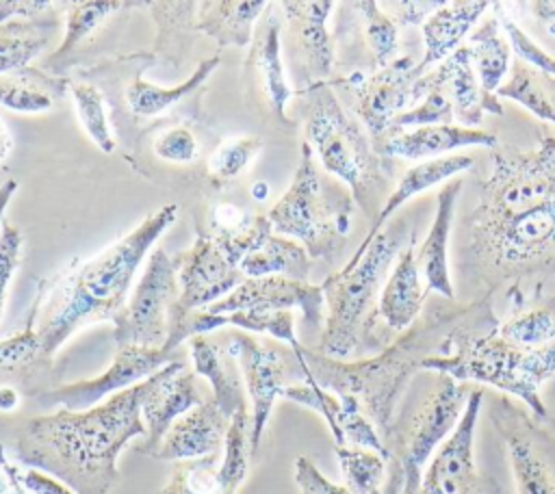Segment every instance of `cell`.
Returning <instances> with one entry per match:
<instances>
[{"label":"cell","instance_id":"33","mask_svg":"<svg viewBox=\"0 0 555 494\" xmlns=\"http://www.w3.org/2000/svg\"><path fill=\"white\" fill-rule=\"evenodd\" d=\"M466 48L481 87L488 93H496L499 87L503 84L507 69L512 67L509 63L512 48H509V41H505V37L501 35L499 17L481 20L470 30Z\"/></svg>","mask_w":555,"mask_h":494},{"label":"cell","instance_id":"19","mask_svg":"<svg viewBox=\"0 0 555 494\" xmlns=\"http://www.w3.org/2000/svg\"><path fill=\"white\" fill-rule=\"evenodd\" d=\"M323 288L321 284L295 282L280 275L269 277H247L223 299L204 308L212 314H230L238 310L254 312H284L299 308L304 314V323L308 327H319L323 321Z\"/></svg>","mask_w":555,"mask_h":494},{"label":"cell","instance_id":"3","mask_svg":"<svg viewBox=\"0 0 555 494\" xmlns=\"http://www.w3.org/2000/svg\"><path fill=\"white\" fill-rule=\"evenodd\" d=\"M145 381L85 410H59L26 422L17 438L22 466L39 468L74 494H108L117 479V457L137 435H145L141 401Z\"/></svg>","mask_w":555,"mask_h":494},{"label":"cell","instance_id":"24","mask_svg":"<svg viewBox=\"0 0 555 494\" xmlns=\"http://www.w3.org/2000/svg\"><path fill=\"white\" fill-rule=\"evenodd\" d=\"M473 167V158L466 156V154H451V156H440V158H431V160H423V162H416L414 167H410L401 180L397 182L395 191L386 197L377 219L371 223L366 236L362 238V243L358 245L356 253L349 258V262L345 266H353L364 249L371 245V240L382 232V227L388 223V219L405 204L410 202L414 195H421L423 191L431 188L434 184L438 182H444V180H451L453 176L466 171Z\"/></svg>","mask_w":555,"mask_h":494},{"label":"cell","instance_id":"47","mask_svg":"<svg viewBox=\"0 0 555 494\" xmlns=\"http://www.w3.org/2000/svg\"><path fill=\"white\" fill-rule=\"evenodd\" d=\"M0 470H4L13 481H17L28 494H74L65 483H61L52 474H48L39 468L9 461L4 457L2 444H0Z\"/></svg>","mask_w":555,"mask_h":494},{"label":"cell","instance_id":"60","mask_svg":"<svg viewBox=\"0 0 555 494\" xmlns=\"http://www.w3.org/2000/svg\"><path fill=\"white\" fill-rule=\"evenodd\" d=\"M418 494H421V492H418Z\"/></svg>","mask_w":555,"mask_h":494},{"label":"cell","instance_id":"16","mask_svg":"<svg viewBox=\"0 0 555 494\" xmlns=\"http://www.w3.org/2000/svg\"><path fill=\"white\" fill-rule=\"evenodd\" d=\"M288 26V50L299 91L325 82L334 67V43L327 30V17L336 2L332 0H288L280 2Z\"/></svg>","mask_w":555,"mask_h":494},{"label":"cell","instance_id":"29","mask_svg":"<svg viewBox=\"0 0 555 494\" xmlns=\"http://www.w3.org/2000/svg\"><path fill=\"white\" fill-rule=\"evenodd\" d=\"M191 358L195 373L202 375L212 388V401L225 416H234L236 412L247 407L243 381L236 375L234 366L223 360L221 351L208 340L204 334L191 338Z\"/></svg>","mask_w":555,"mask_h":494},{"label":"cell","instance_id":"36","mask_svg":"<svg viewBox=\"0 0 555 494\" xmlns=\"http://www.w3.org/2000/svg\"><path fill=\"white\" fill-rule=\"evenodd\" d=\"M139 2H121V0H78V2H65V39L48 58V65L63 61L67 54H72L87 37L95 32V28L115 11L121 6H134Z\"/></svg>","mask_w":555,"mask_h":494},{"label":"cell","instance_id":"34","mask_svg":"<svg viewBox=\"0 0 555 494\" xmlns=\"http://www.w3.org/2000/svg\"><path fill=\"white\" fill-rule=\"evenodd\" d=\"M217 65H219V56H210V58L202 61L184 82H180L176 87H169V89L152 84V82H145V80H141L137 76L126 87V93H124L126 95V104H128L130 113L137 115V117H154V115L167 110L171 104H176L182 98H186L191 91H195L212 74V69Z\"/></svg>","mask_w":555,"mask_h":494},{"label":"cell","instance_id":"15","mask_svg":"<svg viewBox=\"0 0 555 494\" xmlns=\"http://www.w3.org/2000/svg\"><path fill=\"white\" fill-rule=\"evenodd\" d=\"M173 260L178 266L180 299L171 318L212 306L247 280L206 230H197L193 245L176 253Z\"/></svg>","mask_w":555,"mask_h":494},{"label":"cell","instance_id":"43","mask_svg":"<svg viewBox=\"0 0 555 494\" xmlns=\"http://www.w3.org/2000/svg\"><path fill=\"white\" fill-rule=\"evenodd\" d=\"M262 143L258 136H236L225 139L208 158V173L215 182H225L245 171V167L254 160V156L260 152Z\"/></svg>","mask_w":555,"mask_h":494},{"label":"cell","instance_id":"11","mask_svg":"<svg viewBox=\"0 0 555 494\" xmlns=\"http://www.w3.org/2000/svg\"><path fill=\"white\" fill-rule=\"evenodd\" d=\"M230 358L236 360L247 394L251 399L249 414V451L256 453L264 425L271 416L273 401L291 384L308 381L310 373L293 349L267 344L247 334H232L225 344Z\"/></svg>","mask_w":555,"mask_h":494},{"label":"cell","instance_id":"37","mask_svg":"<svg viewBox=\"0 0 555 494\" xmlns=\"http://www.w3.org/2000/svg\"><path fill=\"white\" fill-rule=\"evenodd\" d=\"M499 336L522 349H540L555 340V299L514 312L499 323Z\"/></svg>","mask_w":555,"mask_h":494},{"label":"cell","instance_id":"52","mask_svg":"<svg viewBox=\"0 0 555 494\" xmlns=\"http://www.w3.org/2000/svg\"><path fill=\"white\" fill-rule=\"evenodd\" d=\"M59 6L48 0H0V22L9 20H35L43 15H52L50 9Z\"/></svg>","mask_w":555,"mask_h":494},{"label":"cell","instance_id":"9","mask_svg":"<svg viewBox=\"0 0 555 494\" xmlns=\"http://www.w3.org/2000/svg\"><path fill=\"white\" fill-rule=\"evenodd\" d=\"M473 388L444 373H436V379L416 405V410L392 427L386 448L401 466L403 487L401 494H418L423 470L429 464L434 451L453 433Z\"/></svg>","mask_w":555,"mask_h":494},{"label":"cell","instance_id":"20","mask_svg":"<svg viewBox=\"0 0 555 494\" xmlns=\"http://www.w3.org/2000/svg\"><path fill=\"white\" fill-rule=\"evenodd\" d=\"M230 420L232 418L219 410L212 396H208L169 427L152 457L184 461L215 455L225 444Z\"/></svg>","mask_w":555,"mask_h":494},{"label":"cell","instance_id":"2","mask_svg":"<svg viewBox=\"0 0 555 494\" xmlns=\"http://www.w3.org/2000/svg\"><path fill=\"white\" fill-rule=\"evenodd\" d=\"M492 292H486L470 306L427 310L401 336L373 358L345 362L321 355L319 351L301 347L295 351L310 377L323 390L351 394L358 399L362 412L382 433L386 444L392 431V416L397 401L423 362L431 355H447L453 340L462 334H492L499 332V318L492 306Z\"/></svg>","mask_w":555,"mask_h":494},{"label":"cell","instance_id":"17","mask_svg":"<svg viewBox=\"0 0 555 494\" xmlns=\"http://www.w3.org/2000/svg\"><path fill=\"white\" fill-rule=\"evenodd\" d=\"M171 355L173 353L165 349L121 347L117 349L113 364L102 375L50 390L41 396V401L50 405H63V410L72 412L91 410L100 405L104 396H113L158 373L163 366L169 364Z\"/></svg>","mask_w":555,"mask_h":494},{"label":"cell","instance_id":"27","mask_svg":"<svg viewBox=\"0 0 555 494\" xmlns=\"http://www.w3.org/2000/svg\"><path fill=\"white\" fill-rule=\"evenodd\" d=\"M271 2L264 0H204L197 2L195 30L210 37L219 48H247L258 22Z\"/></svg>","mask_w":555,"mask_h":494},{"label":"cell","instance_id":"23","mask_svg":"<svg viewBox=\"0 0 555 494\" xmlns=\"http://www.w3.org/2000/svg\"><path fill=\"white\" fill-rule=\"evenodd\" d=\"M440 84L444 87L453 117L464 128H475L483 121V113L503 115V104L494 93H488L470 63V54L466 43H462L451 56H447L436 69H431Z\"/></svg>","mask_w":555,"mask_h":494},{"label":"cell","instance_id":"53","mask_svg":"<svg viewBox=\"0 0 555 494\" xmlns=\"http://www.w3.org/2000/svg\"><path fill=\"white\" fill-rule=\"evenodd\" d=\"M522 6L529 9V13L546 26L551 35H555V0H535V2H522Z\"/></svg>","mask_w":555,"mask_h":494},{"label":"cell","instance_id":"48","mask_svg":"<svg viewBox=\"0 0 555 494\" xmlns=\"http://www.w3.org/2000/svg\"><path fill=\"white\" fill-rule=\"evenodd\" d=\"M152 152L160 160L184 165V162H193L197 158V141L189 128L178 126V128L160 132L152 143Z\"/></svg>","mask_w":555,"mask_h":494},{"label":"cell","instance_id":"14","mask_svg":"<svg viewBox=\"0 0 555 494\" xmlns=\"http://www.w3.org/2000/svg\"><path fill=\"white\" fill-rule=\"evenodd\" d=\"M483 390L473 388L457 427L423 470L421 494H499V483L477 468L473 455Z\"/></svg>","mask_w":555,"mask_h":494},{"label":"cell","instance_id":"22","mask_svg":"<svg viewBox=\"0 0 555 494\" xmlns=\"http://www.w3.org/2000/svg\"><path fill=\"white\" fill-rule=\"evenodd\" d=\"M462 184L464 182L460 178H453L438 191L434 221L416 251V264L425 280L427 290L429 292L434 290L436 295L451 301L455 299V288L449 271V234H451L455 204H457Z\"/></svg>","mask_w":555,"mask_h":494},{"label":"cell","instance_id":"40","mask_svg":"<svg viewBox=\"0 0 555 494\" xmlns=\"http://www.w3.org/2000/svg\"><path fill=\"white\" fill-rule=\"evenodd\" d=\"M334 451L340 464L345 487L351 494H373L375 490H379L386 472L384 455L349 444L334 446Z\"/></svg>","mask_w":555,"mask_h":494},{"label":"cell","instance_id":"55","mask_svg":"<svg viewBox=\"0 0 555 494\" xmlns=\"http://www.w3.org/2000/svg\"><path fill=\"white\" fill-rule=\"evenodd\" d=\"M544 386H546V399H542V403H544V407H546V420H544V425H548L551 431H555V377L548 379ZM544 386H542V388H544Z\"/></svg>","mask_w":555,"mask_h":494},{"label":"cell","instance_id":"28","mask_svg":"<svg viewBox=\"0 0 555 494\" xmlns=\"http://www.w3.org/2000/svg\"><path fill=\"white\" fill-rule=\"evenodd\" d=\"M273 9V4H271ZM269 9V11H271ZM264 13L254 30L249 48V65L258 76L264 100L278 119L286 121L284 108L291 100V87L286 82L282 65V46H280V22L275 13Z\"/></svg>","mask_w":555,"mask_h":494},{"label":"cell","instance_id":"5","mask_svg":"<svg viewBox=\"0 0 555 494\" xmlns=\"http://www.w3.org/2000/svg\"><path fill=\"white\" fill-rule=\"evenodd\" d=\"M410 236L405 219L386 223L364 249L353 266H343L321 284L327 303L325 327L319 353L345 360L356 353L382 351L390 342L379 332V295L388 277V266L401 253Z\"/></svg>","mask_w":555,"mask_h":494},{"label":"cell","instance_id":"8","mask_svg":"<svg viewBox=\"0 0 555 494\" xmlns=\"http://www.w3.org/2000/svg\"><path fill=\"white\" fill-rule=\"evenodd\" d=\"M353 208V195L340 180L319 171L304 141L293 182L267 217L275 234L301 243L310 258L332 260L347 240Z\"/></svg>","mask_w":555,"mask_h":494},{"label":"cell","instance_id":"25","mask_svg":"<svg viewBox=\"0 0 555 494\" xmlns=\"http://www.w3.org/2000/svg\"><path fill=\"white\" fill-rule=\"evenodd\" d=\"M429 295L416 264L414 238L399 253L395 269L388 273L379 295V316L390 332H405L416 323L425 297Z\"/></svg>","mask_w":555,"mask_h":494},{"label":"cell","instance_id":"35","mask_svg":"<svg viewBox=\"0 0 555 494\" xmlns=\"http://www.w3.org/2000/svg\"><path fill=\"white\" fill-rule=\"evenodd\" d=\"M509 69V78L494 95L514 100L538 119L555 123V76L542 74L520 61H516Z\"/></svg>","mask_w":555,"mask_h":494},{"label":"cell","instance_id":"18","mask_svg":"<svg viewBox=\"0 0 555 494\" xmlns=\"http://www.w3.org/2000/svg\"><path fill=\"white\" fill-rule=\"evenodd\" d=\"M199 403H204V394L197 386V373L189 370L184 362H169L158 373L147 377L141 401L145 442L139 446V451L154 455L169 427Z\"/></svg>","mask_w":555,"mask_h":494},{"label":"cell","instance_id":"56","mask_svg":"<svg viewBox=\"0 0 555 494\" xmlns=\"http://www.w3.org/2000/svg\"><path fill=\"white\" fill-rule=\"evenodd\" d=\"M15 191H17V180H4L2 184H0V225H2V214H4V210H7V206H9V202H11V197L15 195Z\"/></svg>","mask_w":555,"mask_h":494},{"label":"cell","instance_id":"32","mask_svg":"<svg viewBox=\"0 0 555 494\" xmlns=\"http://www.w3.org/2000/svg\"><path fill=\"white\" fill-rule=\"evenodd\" d=\"M63 80L35 67L0 74V104L15 113H46L63 95Z\"/></svg>","mask_w":555,"mask_h":494},{"label":"cell","instance_id":"58","mask_svg":"<svg viewBox=\"0 0 555 494\" xmlns=\"http://www.w3.org/2000/svg\"><path fill=\"white\" fill-rule=\"evenodd\" d=\"M17 405V392L13 388H0V410L9 412Z\"/></svg>","mask_w":555,"mask_h":494},{"label":"cell","instance_id":"50","mask_svg":"<svg viewBox=\"0 0 555 494\" xmlns=\"http://www.w3.org/2000/svg\"><path fill=\"white\" fill-rule=\"evenodd\" d=\"M295 483L301 494H351L345 485H336L321 474L312 459L299 455L295 459Z\"/></svg>","mask_w":555,"mask_h":494},{"label":"cell","instance_id":"10","mask_svg":"<svg viewBox=\"0 0 555 494\" xmlns=\"http://www.w3.org/2000/svg\"><path fill=\"white\" fill-rule=\"evenodd\" d=\"M178 299L180 282L176 260L165 249H154L126 308L115 321L113 340L117 349H163Z\"/></svg>","mask_w":555,"mask_h":494},{"label":"cell","instance_id":"21","mask_svg":"<svg viewBox=\"0 0 555 494\" xmlns=\"http://www.w3.org/2000/svg\"><path fill=\"white\" fill-rule=\"evenodd\" d=\"M496 147L499 136L490 130L464 128L455 123H438V126H418L395 132L379 147L377 154L384 160L390 158H410V160H431L440 158L451 150L460 147Z\"/></svg>","mask_w":555,"mask_h":494},{"label":"cell","instance_id":"44","mask_svg":"<svg viewBox=\"0 0 555 494\" xmlns=\"http://www.w3.org/2000/svg\"><path fill=\"white\" fill-rule=\"evenodd\" d=\"M284 399L295 401L299 405H306L310 410H314L317 414H321L332 431V438L336 442V446H345V438L340 433V425H338V416H340V399L330 392L323 390L321 386H317V381L310 377L308 381H299V384H291L282 390Z\"/></svg>","mask_w":555,"mask_h":494},{"label":"cell","instance_id":"46","mask_svg":"<svg viewBox=\"0 0 555 494\" xmlns=\"http://www.w3.org/2000/svg\"><path fill=\"white\" fill-rule=\"evenodd\" d=\"M501 28L507 35L509 48L516 52L518 61L542 72L548 76H555V56H551L544 48H540L514 20H509L507 15L501 20Z\"/></svg>","mask_w":555,"mask_h":494},{"label":"cell","instance_id":"57","mask_svg":"<svg viewBox=\"0 0 555 494\" xmlns=\"http://www.w3.org/2000/svg\"><path fill=\"white\" fill-rule=\"evenodd\" d=\"M0 494H28L17 481H13L4 470H0Z\"/></svg>","mask_w":555,"mask_h":494},{"label":"cell","instance_id":"41","mask_svg":"<svg viewBox=\"0 0 555 494\" xmlns=\"http://www.w3.org/2000/svg\"><path fill=\"white\" fill-rule=\"evenodd\" d=\"M69 93L76 106V115L89 134V139L104 152L111 154L115 150V136L108 126V115L104 106L102 91L91 82H69Z\"/></svg>","mask_w":555,"mask_h":494},{"label":"cell","instance_id":"38","mask_svg":"<svg viewBox=\"0 0 555 494\" xmlns=\"http://www.w3.org/2000/svg\"><path fill=\"white\" fill-rule=\"evenodd\" d=\"M163 494H236L221 477L219 453L178 461Z\"/></svg>","mask_w":555,"mask_h":494},{"label":"cell","instance_id":"54","mask_svg":"<svg viewBox=\"0 0 555 494\" xmlns=\"http://www.w3.org/2000/svg\"><path fill=\"white\" fill-rule=\"evenodd\" d=\"M401 487H403V472H401V466L397 464V459L390 457V474H388L386 487H384V490H375L373 494H401Z\"/></svg>","mask_w":555,"mask_h":494},{"label":"cell","instance_id":"6","mask_svg":"<svg viewBox=\"0 0 555 494\" xmlns=\"http://www.w3.org/2000/svg\"><path fill=\"white\" fill-rule=\"evenodd\" d=\"M297 95L301 98L306 143L323 169L349 186L353 202L373 223L384 206L388 160L375 152L369 132L343 108L330 82H317Z\"/></svg>","mask_w":555,"mask_h":494},{"label":"cell","instance_id":"12","mask_svg":"<svg viewBox=\"0 0 555 494\" xmlns=\"http://www.w3.org/2000/svg\"><path fill=\"white\" fill-rule=\"evenodd\" d=\"M490 420L505 444L516 494H555V431L507 396L492 401Z\"/></svg>","mask_w":555,"mask_h":494},{"label":"cell","instance_id":"49","mask_svg":"<svg viewBox=\"0 0 555 494\" xmlns=\"http://www.w3.org/2000/svg\"><path fill=\"white\" fill-rule=\"evenodd\" d=\"M20 247H22V232L13 223L2 221L0 225V316L7 303V290L11 284V277L20 262Z\"/></svg>","mask_w":555,"mask_h":494},{"label":"cell","instance_id":"30","mask_svg":"<svg viewBox=\"0 0 555 494\" xmlns=\"http://www.w3.org/2000/svg\"><path fill=\"white\" fill-rule=\"evenodd\" d=\"M56 28L59 20L54 15L0 22V74L28 67V63L48 46Z\"/></svg>","mask_w":555,"mask_h":494},{"label":"cell","instance_id":"42","mask_svg":"<svg viewBox=\"0 0 555 494\" xmlns=\"http://www.w3.org/2000/svg\"><path fill=\"white\" fill-rule=\"evenodd\" d=\"M338 399H340L338 425H340V433L345 438V444L369 448V451H375V453L384 455L386 459H390V453H388L382 435L377 433V429L369 420V416L362 412L358 399L351 396V394H340Z\"/></svg>","mask_w":555,"mask_h":494},{"label":"cell","instance_id":"59","mask_svg":"<svg viewBox=\"0 0 555 494\" xmlns=\"http://www.w3.org/2000/svg\"><path fill=\"white\" fill-rule=\"evenodd\" d=\"M11 147H13L11 132H9V128L4 126V121L0 119V160L11 152Z\"/></svg>","mask_w":555,"mask_h":494},{"label":"cell","instance_id":"26","mask_svg":"<svg viewBox=\"0 0 555 494\" xmlns=\"http://www.w3.org/2000/svg\"><path fill=\"white\" fill-rule=\"evenodd\" d=\"M490 6L492 2L483 0H444V4L436 13H431L423 24L425 54L418 63L421 74L451 56L462 46V39L468 35V30L477 26L481 15Z\"/></svg>","mask_w":555,"mask_h":494},{"label":"cell","instance_id":"45","mask_svg":"<svg viewBox=\"0 0 555 494\" xmlns=\"http://www.w3.org/2000/svg\"><path fill=\"white\" fill-rule=\"evenodd\" d=\"M37 358H41V342L37 336V325H33L30 316L26 329L0 340V377L30 364Z\"/></svg>","mask_w":555,"mask_h":494},{"label":"cell","instance_id":"51","mask_svg":"<svg viewBox=\"0 0 555 494\" xmlns=\"http://www.w3.org/2000/svg\"><path fill=\"white\" fill-rule=\"evenodd\" d=\"M444 4V0H405V2H395V13L392 20L399 26H412V24H425V20L436 13L440 6Z\"/></svg>","mask_w":555,"mask_h":494},{"label":"cell","instance_id":"1","mask_svg":"<svg viewBox=\"0 0 555 494\" xmlns=\"http://www.w3.org/2000/svg\"><path fill=\"white\" fill-rule=\"evenodd\" d=\"M460 266L494 290L503 282L555 275V136L531 150L496 145L475 208L464 217Z\"/></svg>","mask_w":555,"mask_h":494},{"label":"cell","instance_id":"4","mask_svg":"<svg viewBox=\"0 0 555 494\" xmlns=\"http://www.w3.org/2000/svg\"><path fill=\"white\" fill-rule=\"evenodd\" d=\"M176 217V204L160 206L117 243L59 277L37 323L41 358H52L72 334L95 321H117L141 260Z\"/></svg>","mask_w":555,"mask_h":494},{"label":"cell","instance_id":"13","mask_svg":"<svg viewBox=\"0 0 555 494\" xmlns=\"http://www.w3.org/2000/svg\"><path fill=\"white\" fill-rule=\"evenodd\" d=\"M421 76L418 63L410 56H401L373 74L353 72L340 80L351 93V106L369 132L375 152L388 136L395 119L414 106V89Z\"/></svg>","mask_w":555,"mask_h":494},{"label":"cell","instance_id":"31","mask_svg":"<svg viewBox=\"0 0 555 494\" xmlns=\"http://www.w3.org/2000/svg\"><path fill=\"white\" fill-rule=\"evenodd\" d=\"M238 269L245 277L280 275L295 282H308L310 256L301 243L280 234H271L260 249L247 253L241 260Z\"/></svg>","mask_w":555,"mask_h":494},{"label":"cell","instance_id":"7","mask_svg":"<svg viewBox=\"0 0 555 494\" xmlns=\"http://www.w3.org/2000/svg\"><path fill=\"white\" fill-rule=\"evenodd\" d=\"M421 370L444 373L457 381H479L525 401L533 418L544 422L546 407L542 403V386L555 377V340L540 349H522L499 332L462 334L453 340L447 355H431Z\"/></svg>","mask_w":555,"mask_h":494},{"label":"cell","instance_id":"39","mask_svg":"<svg viewBox=\"0 0 555 494\" xmlns=\"http://www.w3.org/2000/svg\"><path fill=\"white\" fill-rule=\"evenodd\" d=\"M362 22V32L366 39V48L373 56V65L377 69L390 65L397 58L399 48V24L390 13L382 11V6L373 0L349 2Z\"/></svg>","mask_w":555,"mask_h":494}]
</instances>
